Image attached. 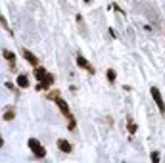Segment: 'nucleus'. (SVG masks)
<instances>
[{"instance_id":"nucleus-9","label":"nucleus","mask_w":165,"mask_h":163,"mask_svg":"<svg viewBox=\"0 0 165 163\" xmlns=\"http://www.w3.org/2000/svg\"><path fill=\"white\" fill-rule=\"evenodd\" d=\"M17 86H21V88L29 86V79L25 77V75H17Z\"/></svg>"},{"instance_id":"nucleus-11","label":"nucleus","mask_w":165,"mask_h":163,"mask_svg":"<svg viewBox=\"0 0 165 163\" xmlns=\"http://www.w3.org/2000/svg\"><path fill=\"white\" fill-rule=\"evenodd\" d=\"M14 119V109H6L4 111V121H12Z\"/></svg>"},{"instance_id":"nucleus-15","label":"nucleus","mask_w":165,"mask_h":163,"mask_svg":"<svg viewBox=\"0 0 165 163\" xmlns=\"http://www.w3.org/2000/svg\"><path fill=\"white\" fill-rule=\"evenodd\" d=\"M2 27L6 29V31H10V27H8V21H6V17H4V15H2Z\"/></svg>"},{"instance_id":"nucleus-14","label":"nucleus","mask_w":165,"mask_h":163,"mask_svg":"<svg viewBox=\"0 0 165 163\" xmlns=\"http://www.w3.org/2000/svg\"><path fill=\"white\" fill-rule=\"evenodd\" d=\"M152 161H154V163L159 161V154H157V152H152Z\"/></svg>"},{"instance_id":"nucleus-1","label":"nucleus","mask_w":165,"mask_h":163,"mask_svg":"<svg viewBox=\"0 0 165 163\" xmlns=\"http://www.w3.org/2000/svg\"><path fill=\"white\" fill-rule=\"evenodd\" d=\"M56 104H58V108L61 109V113L65 115V119L69 121V129H73V127H75V121H73V115H71V111H69V106H67V102H65V100L61 98L58 92H56Z\"/></svg>"},{"instance_id":"nucleus-7","label":"nucleus","mask_w":165,"mask_h":163,"mask_svg":"<svg viewBox=\"0 0 165 163\" xmlns=\"http://www.w3.org/2000/svg\"><path fill=\"white\" fill-rule=\"evenodd\" d=\"M58 148H60L61 152H64V154H69V152H71V150H73V146H71V144H69V142H67V140H64V138H60V140H58Z\"/></svg>"},{"instance_id":"nucleus-3","label":"nucleus","mask_w":165,"mask_h":163,"mask_svg":"<svg viewBox=\"0 0 165 163\" xmlns=\"http://www.w3.org/2000/svg\"><path fill=\"white\" fill-rule=\"evenodd\" d=\"M152 98H154V102H156V106H157V109L159 111H165V104H163V98H161V92H159V88L157 86H152Z\"/></svg>"},{"instance_id":"nucleus-10","label":"nucleus","mask_w":165,"mask_h":163,"mask_svg":"<svg viewBox=\"0 0 165 163\" xmlns=\"http://www.w3.org/2000/svg\"><path fill=\"white\" fill-rule=\"evenodd\" d=\"M2 54H4V58H6L8 61H14L15 60V56H14V52H10V50H2Z\"/></svg>"},{"instance_id":"nucleus-8","label":"nucleus","mask_w":165,"mask_h":163,"mask_svg":"<svg viewBox=\"0 0 165 163\" xmlns=\"http://www.w3.org/2000/svg\"><path fill=\"white\" fill-rule=\"evenodd\" d=\"M46 75H48V71H46V69H44V67H39V65H37V67H35V77H37V79H39V81H42V79H44Z\"/></svg>"},{"instance_id":"nucleus-4","label":"nucleus","mask_w":165,"mask_h":163,"mask_svg":"<svg viewBox=\"0 0 165 163\" xmlns=\"http://www.w3.org/2000/svg\"><path fill=\"white\" fill-rule=\"evenodd\" d=\"M52 83H54V75H52V73H48V75H46V77L42 79V81H39L37 90H46V88L52 85Z\"/></svg>"},{"instance_id":"nucleus-12","label":"nucleus","mask_w":165,"mask_h":163,"mask_svg":"<svg viewBox=\"0 0 165 163\" xmlns=\"http://www.w3.org/2000/svg\"><path fill=\"white\" fill-rule=\"evenodd\" d=\"M127 129H129V133H131V134H132V133H136V125L132 123L131 119H129V125H127Z\"/></svg>"},{"instance_id":"nucleus-2","label":"nucleus","mask_w":165,"mask_h":163,"mask_svg":"<svg viewBox=\"0 0 165 163\" xmlns=\"http://www.w3.org/2000/svg\"><path fill=\"white\" fill-rule=\"evenodd\" d=\"M27 146L31 148V152H33V154L37 155V157H44V155H46V150H44V146L40 144V142H39L37 138H29Z\"/></svg>"},{"instance_id":"nucleus-6","label":"nucleus","mask_w":165,"mask_h":163,"mask_svg":"<svg viewBox=\"0 0 165 163\" xmlns=\"http://www.w3.org/2000/svg\"><path fill=\"white\" fill-rule=\"evenodd\" d=\"M77 65L82 67V69H86V71H90V73H94V67H92V65H90V64H89V61H86L82 56H77Z\"/></svg>"},{"instance_id":"nucleus-16","label":"nucleus","mask_w":165,"mask_h":163,"mask_svg":"<svg viewBox=\"0 0 165 163\" xmlns=\"http://www.w3.org/2000/svg\"><path fill=\"white\" fill-rule=\"evenodd\" d=\"M85 2H90V0H85Z\"/></svg>"},{"instance_id":"nucleus-5","label":"nucleus","mask_w":165,"mask_h":163,"mask_svg":"<svg viewBox=\"0 0 165 163\" xmlns=\"http://www.w3.org/2000/svg\"><path fill=\"white\" fill-rule=\"evenodd\" d=\"M21 54H23V58H25V60H27V61H29V64H31V65H35V67H37V65H39V58H37V56H35V54H33V52H29V50H25V48H23V50H21Z\"/></svg>"},{"instance_id":"nucleus-13","label":"nucleus","mask_w":165,"mask_h":163,"mask_svg":"<svg viewBox=\"0 0 165 163\" xmlns=\"http://www.w3.org/2000/svg\"><path fill=\"white\" fill-rule=\"evenodd\" d=\"M107 81H110V83L115 81V71H113V69H107Z\"/></svg>"}]
</instances>
